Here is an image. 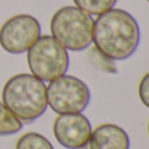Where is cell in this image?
<instances>
[{
	"label": "cell",
	"mask_w": 149,
	"mask_h": 149,
	"mask_svg": "<svg viewBox=\"0 0 149 149\" xmlns=\"http://www.w3.org/2000/svg\"><path fill=\"white\" fill-rule=\"evenodd\" d=\"M93 17L77 7H62L50 22L51 37L65 50L84 51L93 43Z\"/></svg>",
	"instance_id": "obj_3"
},
{
	"label": "cell",
	"mask_w": 149,
	"mask_h": 149,
	"mask_svg": "<svg viewBox=\"0 0 149 149\" xmlns=\"http://www.w3.org/2000/svg\"><path fill=\"white\" fill-rule=\"evenodd\" d=\"M139 98L145 107L149 109V72L141 77L139 82Z\"/></svg>",
	"instance_id": "obj_13"
},
{
	"label": "cell",
	"mask_w": 149,
	"mask_h": 149,
	"mask_svg": "<svg viewBox=\"0 0 149 149\" xmlns=\"http://www.w3.org/2000/svg\"><path fill=\"white\" fill-rule=\"evenodd\" d=\"M22 128V123L0 102V136H10Z\"/></svg>",
	"instance_id": "obj_10"
},
{
	"label": "cell",
	"mask_w": 149,
	"mask_h": 149,
	"mask_svg": "<svg viewBox=\"0 0 149 149\" xmlns=\"http://www.w3.org/2000/svg\"><path fill=\"white\" fill-rule=\"evenodd\" d=\"M26 59L31 74L42 81H52L70 68L68 50L51 36L39 37L28 50Z\"/></svg>",
	"instance_id": "obj_4"
},
{
	"label": "cell",
	"mask_w": 149,
	"mask_h": 149,
	"mask_svg": "<svg viewBox=\"0 0 149 149\" xmlns=\"http://www.w3.org/2000/svg\"><path fill=\"white\" fill-rule=\"evenodd\" d=\"M46 95L49 107L59 115L82 113L92 98L89 86L71 74H63L50 81L46 86Z\"/></svg>",
	"instance_id": "obj_5"
},
{
	"label": "cell",
	"mask_w": 149,
	"mask_h": 149,
	"mask_svg": "<svg viewBox=\"0 0 149 149\" xmlns=\"http://www.w3.org/2000/svg\"><path fill=\"white\" fill-rule=\"evenodd\" d=\"M118 0H73L74 5L90 16H100L114 8Z\"/></svg>",
	"instance_id": "obj_11"
},
{
	"label": "cell",
	"mask_w": 149,
	"mask_h": 149,
	"mask_svg": "<svg viewBox=\"0 0 149 149\" xmlns=\"http://www.w3.org/2000/svg\"><path fill=\"white\" fill-rule=\"evenodd\" d=\"M147 1H148V3H149V0H147Z\"/></svg>",
	"instance_id": "obj_15"
},
{
	"label": "cell",
	"mask_w": 149,
	"mask_h": 149,
	"mask_svg": "<svg viewBox=\"0 0 149 149\" xmlns=\"http://www.w3.org/2000/svg\"><path fill=\"white\" fill-rule=\"evenodd\" d=\"M88 60L95 70L101 71L103 73L107 74L118 73V67H116L115 60L109 58L103 52H101L95 46H90L88 49Z\"/></svg>",
	"instance_id": "obj_9"
},
{
	"label": "cell",
	"mask_w": 149,
	"mask_h": 149,
	"mask_svg": "<svg viewBox=\"0 0 149 149\" xmlns=\"http://www.w3.org/2000/svg\"><path fill=\"white\" fill-rule=\"evenodd\" d=\"M92 131L89 119L81 113L60 114L52 126L55 139L65 149H81L86 147Z\"/></svg>",
	"instance_id": "obj_7"
},
{
	"label": "cell",
	"mask_w": 149,
	"mask_h": 149,
	"mask_svg": "<svg viewBox=\"0 0 149 149\" xmlns=\"http://www.w3.org/2000/svg\"><path fill=\"white\" fill-rule=\"evenodd\" d=\"M41 37V24L30 15H16L0 28V46L13 55L26 52Z\"/></svg>",
	"instance_id": "obj_6"
},
{
	"label": "cell",
	"mask_w": 149,
	"mask_h": 149,
	"mask_svg": "<svg viewBox=\"0 0 149 149\" xmlns=\"http://www.w3.org/2000/svg\"><path fill=\"white\" fill-rule=\"evenodd\" d=\"M16 149H54V147L43 135L28 132L17 140Z\"/></svg>",
	"instance_id": "obj_12"
},
{
	"label": "cell",
	"mask_w": 149,
	"mask_h": 149,
	"mask_svg": "<svg viewBox=\"0 0 149 149\" xmlns=\"http://www.w3.org/2000/svg\"><path fill=\"white\" fill-rule=\"evenodd\" d=\"M89 149H130V136L122 127L105 123L95 127L89 139Z\"/></svg>",
	"instance_id": "obj_8"
},
{
	"label": "cell",
	"mask_w": 149,
	"mask_h": 149,
	"mask_svg": "<svg viewBox=\"0 0 149 149\" xmlns=\"http://www.w3.org/2000/svg\"><path fill=\"white\" fill-rule=\"evenodd\" d=\"M141 33L135 17L124 9L111 8L93 22V43L114 60H126L136 52Z\"/></svg>",
	"instance_id": "obj_1"
},
{
	"label": "cell",
	"mask_w": 149,
	"mask_h": 149,
	"mask_svg": "<svg viewBox=\"0 0 149 149\" xmlns=\"http://www.w3.org/2000/svg\"><path fill=\"white\" fill-rule=\"evenodd\" d=\"M148 135H149V122H148Z\"/></svg>",
	"instance_id": "obj_14"
},
{
	"label": "cell",
	"mask_w": 149,
	"mask_h": 149,
	"mask_svg": "<svg viewBox=\"0 0 149 149\" xmlns=\"http://www.w3.org/2000/svg\"><path fill=\"white\" fill-rule=\"evenodd\" d=\"M4 106L21 122L33 123L47 110L46 85L31 73L12 76L3 88Z\"/></svg>",
	"instance_id": "obj_2"
}]
</instances>
